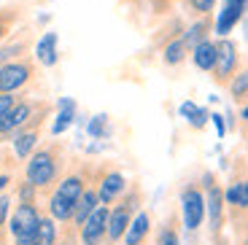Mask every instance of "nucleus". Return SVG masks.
<instances>
[{"label":"nucleus","instance_id":"obj_1","mask_svg":"<svg viewBox=\"0 0 248 245\" xmlns=\"http://www.w3.org/2000/svg\"><path fill=\"white\" fill-rule=\"evenodd\" d=\"M62 170V148L60 146H44L30 153V162L25 167V178L38 189H46L60 178Z\"/></svg>","mask_w":248,"mask_h":245},{"label":"nucleus","instance_id":"obj_2","mask_svg":"<svg viewBox=\"0 0 248 245\" xmlns=\"http://www.w3.org/2000/svg\"><path fill=\"white\" fill-rule=\"evenodd\" d=\"M84 189H87V178L81 175V172H70V175H65L57 184V191L51 194L49 199V215L54 221H70L73 218V208L76 202H78V197L84 194Z\"/></svg>","mask_w":248,"mask_h":245},{"label":"nucleus","instance_id":"obj_3","mask_svg":"<svg viewBox=\"0 0 248 245\" xmlns=\"http://www.w3.org/2000/svg\"><path fill=\"white\" fill-rule=\"evenodd\" d=\"M140 199H143V194H140L138 186H132L130 191H124V194L116 199V208L108 213V232H106V240L111 245H116L119 240L124 237L130 221L135 218V213L140 210Z\"/></svg>","mask_w":248,"mask_h":245},{"label":"nucleus","instance_id":"obj_4","mask_svg":"<svg viewBox=\"0 0 248 245\" xmlns=\"http://www.w3.org/2000/svg\"><path fill=\"white\" fill-rule=\"evenodd\" d=\"M38 224H41V213H38L35 205L19 202L16 210L11 213V218H8V229L14 234V243L16 245H35Z\"/></svg>","mask_w":248,"mask_h":245},{"label":"nucleus","instance_id":"obj_5","mask_svg":"<svg viewBox=\"0 0 248 245\" xmlns=\"http://www.w3.org/2000/svg\"><path fill=\"white\" fill-rule=\"evenodd\" d=\"M240 68V51H237L235 41L230 38H218L216 41V68L211 70L216 84H230L232 76Z\"/></svg>","mask_w":248,"mask_h":245},{"label":"nucleus","instance_id":"obj_6","mask_svg":"<svg viewBox=\"0 0 248 245\" xmlns=\"http://www.w3.org/2000/svg\"><path fill=\"white\" fill-rule=\"evenodd\" d=\"M202 186H205V215L211 221L213 237H218L224 227V189L216 184V178L211 172L202 175Z\"/></svg>","mask_w":248,"mask_h":245},{"label":"nucleus","instance_id":"obj_7","mask_svg":"<svg viewBox=\"0 0 248 245\" xmlns=\"http://www.w3.org/2000/svg\"><path fill=\"white\" fill-rule=\"evenodd\" d=\"M181 215H184V227L189 232H197L205 218V191L200 186L189 184L181 191Z\"/></svg>","mask_w":248,"mask_h":245},{"label":"nucleus","instance_id":"obj_8","mask_svg":"<svg viewBox=\"0 0 248 245\" xmlns=\"http://www.w3.org/2000/svg\"><path fill=\"white\" fill-rule=\"evenodd\" d=\"M32 76H35V65L30 60H11L6 65H0V94L27 86Z\"/></svg>","mask_w":248,"mask_h":245},{"label":"nucleus","instance_id":"obj_9","mask_svg":"<svg viewBox=\"0 0 248 245\" xmlns=\"http://www.w3.org/2000/svg\"><path fill=\"white\" fill-rule=\"evenodd\" d=\"M108 205L100 202L97 208L92 210V215H89L84 224H81V245H100L103 240H106V232H108Z\"/></svg>","mask_w":248,"mask_h":245},{"label":"nucleus","instance_id":"obj_10","mask_svg":"<svg viewBox=\"0 0 248 245\" xmlns=\"http://www.w3.org/2000/svg\"><path fill=\"white\" fill-rule=\"evenodd\" d=\"M32 113H35V105L27 103V100H16V105L0 119V138H11L16 129H22L27 122H30Z\"/></svg>","mask_w":248,"mask_h":245},{"label":"nucleus","instance_id":"obj_11","mask_svg":"<svg viewBox=\"0 0 248 245\" xmlns=\"http://www.w3.org/2000/svg\"><path fill=\"white\" fill-rule=\"evenodd\" d=\"M124 191H127V178H124L119 170H111V172H106V175L100 178L97 197H100V202H103V205L116 202Z\"/></svg>","mask_w":248,"mask_h":245},{"label":"nucleus","instance_id":"obj_12","mask_svg":"<svg viewBox=\"0 0 248 245\" xmlns=\"http://www.w3.org/2000/svg\"><path fill=\"white\" fill-rule=\"evenodd\" d=\"M149 232H151V215L146 210H138L122 240H124V245H143L146 237H149Z\"/></svg>","mask_w":248,"mask_h":245},{"label":"nucleus","instance_id":"obj_13","mask_svg":"<svg viewBox=\"0 0 248 245\" xmlns=\"http://www.w3.org/2000/svg\"><path fill=\"white\" fill-rule=\"evenodd\" d=\"M192 60H194V68L211 73V70L216 68V41L205 38L202 43H197L192 49Z\"/></svg>","mask_w":248,"mask_h":245},{"label":"nucleus","instance_id":"obj_14","mask_svg":"<svg viewBox=\"0 0 248 245\" xmlns=\"http://www.w3.org/2000/svg\"><path fill=\"white\" fill-rule=\"evenodd\" d=\"M100 205V197H97V189H84V194L78 197V202H76V208H73V224L76 227H81L84 221L92 215V210Z\"/></svg>","mask_w":248,"mask_h":245},{"label":"nucleus","instance_id":"obj_15","mask_svg":"<svg viewBox=\"0 0 248 245\" xmlns=\"http://www.w3.org/2000/svg\"><path fill=\"white\" fill-rule=\"evenodd\" d=\"M211 30H213V19H211V14H208V16H200L197 22H194L192 27H189V30L184 32V43H186V49L192 51L194 46H197V43H202L205 38L211 35Z\"/></svg>","mask_w":248,"mask_h":245},{"label":"nucleus","instance_id":"obj_16","mask_svg":"<svg viewBox=\"0 0 248 245\" xmlns=\"http://www.w3.org/2000/svg\"><path fill=\"white\" fill-rule=\"evenodd\" d=\"M57 32H46L41 41H38L35 46V57L41 65H46V68H51V65H57V60H60V51H57Z\"/></svg>","mask_w":248,"mask_h":245},{"label":"nucleus","instance_id":"obj_17","mask_svg":"<svg viewBox=\"0 0 248 245\" xmlns=\"http://www.w3.org/2000/svg\"><path fill=\"white\" fill-rule=\"evenodd\" d=\"M224 202L235 210H248V181H235L224 191Z\"/></svg>","mask_w":248,"mask_h":245},{"label":"nucleus","instance_id":"obj_18","mask_svg":"<svg viewBox=\"0 0 248 245\" xmlns=\"http://www.w3.org/2000/svg\"><path fill=\"white\" fill-rule=\"evenodd\" d=\"M186 54H189V49H186L184 38H173V41L165 43V49H162V62L165 65H170V68H175V65H181V62L186 60Z\"/></svg>","mask_w":248,"mask_h":245},{"label":"nucleus","instance_id":"obj_19","mask_svg":"<svg viewBox=\"0 0 248 245\" xmlns=\"http://www.w3.org/2000/svg\"><path fill=\"white\" fill-rule=\"evenodd\" d=\"M35 245H57V221L51 215H41L35 232Z\"/></svg>","mask_w":248,"mask_h":245},{"label":"nucleus","instance_id":"obj_20","mask_svg":"<svg viewBox=\"0 0 248 245\" xmlns=\"http://www.w3.org/2000/svg\"><path fill=\"white\" fill-rule=\"evenodd\" d=\"M227 86H230V94H232V100H235V103H246V100H248V70L235 73Z\"/></svg>","mask_w":248,"mask_h":245},{"label":"nucleus","instance_id":"obj_21","mask_svg":"<svg viewBox=\"0 0 248 245\" xmlns=\"http://www.w3.org/2000/svg\"><path fill=\"white\" fill-rule=\"evenodd\" d=\"M60 108H62V113L57 116V124L51 127V132H54V135H60L65 127H70V122H73V116H76V103H73V100H62Z\"/></svg>","mask_w":248,"mask_h":245},{"label":"nucleus","instance_id":"obj_22","mask_svg":"<svg viewBox=\"0 0 248 245\" xmlns=\"http://www.w3.org/2000/svg\"><path fill=\"white\" fill-rule=\"evenodd\" d=\"M156 245H181V237H178V227H175V221L168 218L162 224L159 234H156Z\"/></svg>","mask_w":248,"mask_h":245},{"label":"nucleus","instance_id":"obj_23","mask_svg":"<svg viewBox=\"0 0 248 245\" xmlns=\"http://www.w3.org/2000/svg\"><path fill=\"white\" fill-rule=\"evenodd\" d=\"M25 51H27L25 41H14V43H8V46H3V49H0V65H6V62H11V60H19Z\"/></svg>","mask_w":248,"mask_h":245},{"label":"nucleus","instance_id":"obj_24","mask_svg":"<svg viewBox=\"0 0 248 245\" xmlns=\"http://www.w3.org/2000/svg\"><path fill=\"white\" fill-rule=\"evenodd\" d=\"M16 19H19L16 8H6V11H0V41H6V35L11 32V27L16 25Z\"/></svg>","mask_w":248,"mask_h":245},{"label":"nucleus","instance_id":"obj_25","mask_svg":"<svg viewBox=\"0 0 248 245\" xmlns=\"http://www.w3.org/2000/svg\"><path fill=\"white\" fill-rule=\"evenodd\" d=\"M181 113H184V116H189V122H192L194 127H202L205 119H208V113H205V110H200L194 103H184V105H181Z\"/></svg>","mask_w":248,"mask_h":245},{"label":"nucleus","instance_id":"obj_26","mask_svg":"<svg viewBox=\"0 0 248 245\" xmlns=\"http://www.w3.org/2000/svg\"><path fill=\"white\" fill-rule=\"evenodd\" d=\"M218 0H186V6H189V11L197 14V16H208V14L216 8Z\"/></svg>","mask_w":248,"mask_h":245},{"label":"nucleus","instance_id":"obj_27","mask_svg":"<svg viewBox=\"0 0 248 245\" xmlns=\"http://www.w3.org/2000/svg\"><path fill=\"white\" fill-rule=\"evenodd\" d=\"M35 191H38V186H32L30 181L25 178V184H19V189H16L19 202H25V205H35Z\"/></svg>","mask_w":248,"mask_h":245},{"label":"nucleus","instance_id":"obj_28","mask_svg":"<svg viewBox=\"0 0 248 245\" xmlns=\"http://www.w3.org/2000/svg\"><path fill=\"white\" fill-rule=\"evenodd\" d=\"M106 132H108V116H97V119H92V124H89V135L103 138Z\"/></svg>","mask_w":248,"mask_h":245},{"label":"nucleus","instance_id":"obj_29","mask_svg":"<svg viewBox=\"0 0 248 245\" xmlns=\"http://www.w3.org/2000/svg\"><path fill=\"white\" fill-rule=\"evenodd\" d=\"M14 105H16V97H14V92H3V94H0V119L6 116V113L14 108Z\"/></svg>","mask_w":248,"mask_h":245},{"label":"nucleus","instance_id":"obj_30","mask_svg":"<svg viewBox=\"0 0 248 245\" xmlns=\"http://www.w3.org/2000/svg\"><path fill=\"white\" fill-rule=\"evenodd\" d=\"M8 215H11V197L0 194V227L8 221Z\"/></svg>","mask_w":248,"mask_h":245},{"label":"nucleus","instance_id":"obj_31","mask_svg":"<svg viewBox=\"0 0 248 245\" xmlns=\"http://www.w3.org/2000/svg\"><path fill=\"white\" fill-rule=\"evenodd\" d=\"M227 6H235V8H240V11H248V0H224Z\"/></svg>","mask_w":248,"mask_h":245},{"label":"nucleus","instance_id":"obj_32","mask_svg":"<svg viewBox=\"0 0 248 245\" xmlns=\"http://www.w3.org/2000/svg\"><path fill=\"white\" fill-rule=\"evenodd\" d=\"M240 119H243V124H246V127H248V103L243 105V110H240Z\"/></svg>","mask_w":248,"mask_h":245},{"label":"nucleus","instance_id":"obj_33","mask_svg":"<svg viewBox=\"0 0 248 245\" xmlns=\"http://www.w3.org/2000/svg\"><path fill=\"white\" fill-rule=\"evenodd\" d=\"M243 32H246V41H248V16H243Z\"/></svg>","mask_w":248,"mask_h":245},{"label":"nucleus","instance_id":"obj_34","mask_svg":"<svg viewBox=\"0 0 248 245\" xmlns=\"http://www.w3.org/2000/svg\"><path fill=\"white\" fill-rule=\"evenodd\" d=\"M62 245H76V240H70V237H68V240H65Z\"/></svg>","mask_w":248,"mask_h":245},{"label":"nucleus","instance_id":"obj_35","mask_svg":"<svg viewBox=\"0 0 248 245\" xmlns=\"http://www.w3.org/2000/svg\"><path fill=\"white\" fill-rule=\"evenodd\" d=\"M130 3H140V0H130Z\"/></svg>","mask_w":248,"mask_h":245},{"label":"nucleus","instance_id":"obj_36","mask_svg":"<svg viewBox=\"0 0 248 245\" xmlns=\"http://www.w3.org/2000/svg\"><path fill=\"white\" fill-rule=\"evenodd\" d=\"M243 245H248V237H246V243H243Z\"/></svg>","mask_w":248,"mask_h":245},{"label":"nucleus","instance_id":"obj_37","mask_svg":"<svg viewBox=\"0 0 248 245\" xmlns=\"http://www.w3.org/2000/svg\"><path fill=\"white\" fill-rule=\"evenodd\" d=\"M0 245H6V243H3V240H0Z\"/></svg>","mask_w":248,"mask_h":245},{"label":"nucleus","instance_id":"obj_38","mask_svg":"<svg viewBox=\"0 0 248 245\" xmlns=\"http://www.w3.org/2000/svg\"><path fill=\"white\" fill-rule=\"evenodd\" d=\"M218 245H221V243H218Z\"/></svg>","mask_w":248,"mask_h":245}]
</instances>
